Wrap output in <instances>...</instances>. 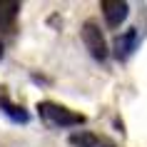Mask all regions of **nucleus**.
Returning <instances> with one entry per match:
<instances>
[{
	"label": "nucleus",
	"instance_id": "1",
	"mask_svg": "<svg viewBox=\"0 0 147 147\" xmlns=\"http://www.w3.org/2000/svg\"><path fill=\"white\" fill-rule=\"evenodd\" d=\"M38 112L40 117L45 120V125H50V127H75V125H82L85 122V117L78 115V112H72V110L62 107V105H57V102H38Z\"/></svg>",
	"mask_w": 147,
	"mask_h": 147
},
{
	"label": "nucleus",
	"instance_id": "2",
	"mask_svg": "<svg viewBox=\"0 0 147 147\" xmlns=\"http://www.w3.org/2000/svg\"><path fill=\"white\" fill-rule=\"evenodd\" d=\"M80 35H82V42H85L87 53L92 55L95 60L102 62L105 57H107V42H105V35H102L100 25L95 23V20H87V23L82 25Z\"/></svg>",
	"mask_w": 147,
	"mask_h": 147
},
{
	"label": "nucleus",
	"instance_id": "3",
	"mask_svg": "<svg viewBox=\"0 0 147 147\" xmlns=\"http://www.w3.org/2000/svg\"><path fill=\"white\" fill-rule=\"evenodd\" d=\"M100 10H102V18H105V23H107L110 28H120V23L127 18L130 5H127L125 0H102Z\"/></svg>",
	"mask_w": 147,
	"mask_h": 147
},
{
	"label": "nucleus",
	"instance_id": "4",
	"mask_svg": "<svg viewBox=\"0 0 147 147\" xmlns=\"http://www.w3.org/2000/svg\"><path fill=\"white\" fill-rule=\"evenodd\" d=\"M135 50H137V30L135 28L125 30L122 35L115 38V57L117 60H127Z\"/></svg>",
	"mask_w": 147,
	"mask_h": 147
},
{
	"label": "nucleus",
	"instance_id": "5",
	"mask_svg": "<svg viewBox=\"0 0 147 147\" xmlns=\"http://www.w3.org/2000/svg\"><path fill=\"white\" fill-rule=\"evenodd\" d=\"M18 13H20V3H15V0H0V30L3 32L13 30Z\"/></svg>",
	"mask_w": 147,
	"mask_h": 147
},
{
	"label": "nucleus",
	"instance_id": "6",
	"mask_svg": "<svg viewBox=\"0 0 147 147\" xmlns=\"http://www.w3.org/2000/svg\"><path fill=\"white\" fill-rule=\"evenodd\" d=\"M70 145L72 147H110L107 142H102L97 135H92V132H72L70 135Z\"/></svg>",
	"mask_w": 147,
	"mask_h": 147
},
{
	"label": "nucleus",
	"instance_id": "7",
	"mask_svg": "<svg viewBox=\"0 0 147 147\" xmlns=\"http://www.w3.org/2000/svg\"><path fill=\"white\" fill-rule=\"evenodd\" d=\"M0 110H3L10 120H15V122H28V112H25L23 107L13 105V102L8 100V95H5V90H3V87H0Z\"/></svg>",
	"mask_w": 147,
	"mask_h": 147
},
{
	"label": "nucleus",
	"instance_id": "8",
	"mask_svg": "<svg viewBox=\"0 0 147 147\" xmlns=\"http://www.w3.org/2000/svg\"><path fill=\"white\" fill-rule=\"evenodd\" d=\"M0 57H3V45H0Z\"/></svg>",
	"mask_w": 147,
	"mask_h": 147
}]
</instances>
